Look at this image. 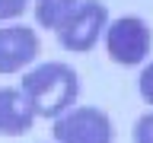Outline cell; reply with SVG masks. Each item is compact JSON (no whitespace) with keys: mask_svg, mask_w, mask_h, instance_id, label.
<instances>
[{"mask_svg":"<svg viewBox=\"0 0 153 143\" xmlns=\"http://www.w3.org/2000/svg\"><path fill=\"white\" fill-rule=\"evenodd\" d=\"M19 89L26 95L32 114H38V118H61L76 102L80 76L67 64H42V67H32L22 76Z\"/></svg>","mask_w":153,"mask_h":143,"instance_id":"6da1fadb","label":"cell"},{"mask_svg":"<svg viewBox=\"0 0 153 143\" xmlns=\"http://www.w3.org/2000/svg\"><path fill=\"white\" fill-rule=\"evenodd\" d=\"M153 45L150 26L137 16H118L112 26L105 29V51L115 64L121 67H137L147 60Z\"/></svg>","mask_w":153,"mask_h":143,"instance_id":"7a4b0ae2","label":"cell"},{"mask_svg":"<svg viewBox=\"0 0 153 143\" xmlns=\"http://www.w3.org/2000/svg\"><path fill=\"white\" fill-rule=\"evenodd\" d=\"M51 133L57 143H112V121L99 108H74L54 118Z\"/></svg>","mask_w":153,"mask_h":143,"instance_id":"3957f363","label":"cell"},{"mask_svg":"<svg viewBox=\"0 0 153 143\" xmlns=\"http://www.w3.org/2000/svg\"><path fill=\"white\" fill-rule=\"evenodd\" d=\"M105 3L102 0H83L80 7L67 16V22L57 29V38L67 51H93L99 35L105 29Z\"/></svg>","mask_w":153,"mask_h":143,"instance_id":"277c9868","label":"cell"},{"mask_svg":"<svg viewBox=\"0 0 153 143\" xmlns=\"http://www.w3.org/2000/svg\"><path fill=\"white\" fill-rule=\"evenodd\" d=\"M38 54V38L26 26L0 29V73H16L29 67Z\"/></svg>","mask_w":153,"mask_h":143,"instance_id":"5b68a950","label":"cell"},{"mask_svg":"<svg viewBox=\"0 0 153 143\" xmlns=\"http://www.w3.org/2000/svg\"><path fill=\"white\" fill-rule=\"evenodd\" d=\"M32 121H35V114L29 108L22 89H13V86L0 89V133L3 137H22V133H29Z\"/></svg>","mask_w":153,"mask_h":143,"instance_id":"8992f818","label":"cell"},{"mask_svg":"<svg viewBox=\"0 0 153 143\" xmlns=\"http://www.w3.org/2000/svg\"><path fill=\"white\" fill-rule=\"evenodd\" d=\"M80 7V0H35V19L42 29H61L67 16Z\"/></svg>","mask_w":153,"mask_h":143,"instance_id":"52a82bcc","label":"cell"},{"mask_svg":"<svg viewBox=\"0 0 153 143\" xmlns=\"http://www.w3.org/2000/svg\"><path fill=\"white\" fill-rule=\"evenodd\" d=\"M134 143H153V114H143L134 127Z\"/></svg>","mask_w":153,"mask_h":143,"instance_id":"ba28073f","label":"cell"},{"mask_svg":"<svg viewBox=\"0 0 153 143\" xmlns=\"http://www.w3.org/2000/svg\"><path fill=\"white\" fill-rule=\"evenodd\" d=\"M26 7H29V0H0V22L13 19V16H22Z\"/></svg>","mask_w":153,"mask_h":143,"instance_id":"9c48e42d","label":"cell"},{"mask_svg":"<svg viewBox=\"0 0 153 143\" xmlns=\"http://www.w3.org/2000/svg\"><path fill=\"white\" fill-rule=\"evenodd\" d=\"M137 86H140L143 102H150V105H153V64H147V67L140 70V83H137Z\"/></svg>","mask_w":153,"mask_h":143,"instance_id":"30bf717a","label":"cell"}]
</instances>
